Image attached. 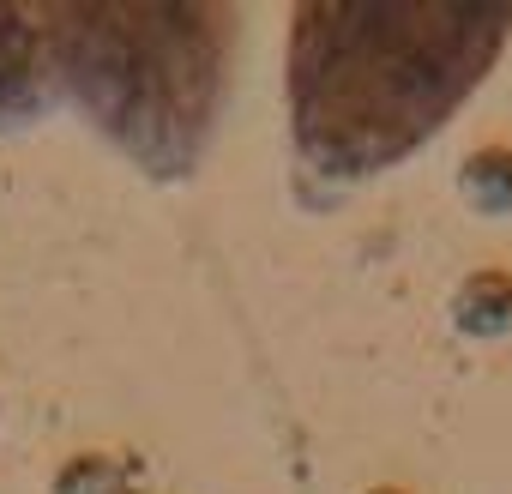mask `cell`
Listing matches in <instances>:
<instances>
[{
    "label": "cell",
    "mask_w": 512,
    "mask_h": 494,
    "mask_svg": "<svg viewBox=\"0 0 512 494\" xmlns=\"http://www.w3.org/2000/svg\"><path fill=\"white\" fill-rule=\"evenodd\" d=\"M368 494H404V488H368Z\"/></svg>",
    "instance_id": "obj_7"
},
{
    "label": "cell",
    "mask_w": 512,
    "mask_h": 494,
    "mask_svg": "<svg viewBox=\"0 0 512 494\" xmlns=\"http://www.w3.org/2000/svg\"><path fill=\"white\" fill-rule=\"evenodd\" d=\"M452 326L464 332V338H506L512 332V272H500V266H482V272H470L458 290H452Z\"/></svg>",
    "instance_id": "obj_4"
},
{
    "label": "cell",
    "mask_w": 512,
    "mask_h": 494,
    "mask_svg": "<svg viewBox=\"0 0 512 494\" xmlns=\"http://www.w3.org/2000/svg\"><path fill=\"white\" fill-rule=\"evenodd\" d=\"M55 494H121V470L103 452H79L55 470Z\"/></svg>",
    "instance_id": "obj_6"
},
{
    "label": "cell",
    "mask_w": 512,
    "mask_h": 494,
    "mask_svg": "<svg viewBox=\"0 0 512 494\" xmlns=\"http://www.w3.org/2000/svg\"><path fill=\"white\" fill-rule=\"evenodd\" d=\"M506 0H302L290 13V139L326 181H368L428 145L494 73Z\"/></svg>",
    "instance_id": "obj_1"
},
{
    "label": "cell",
    "mask_w": 512,
    "mask_h": 494,
    "mask_svg": "<svg viewBox=\"0 0 512 494\" xmlns=\"http://www.w3.org/2000/svg\"><path fill=\"white\" fill-rule=\"evenodd\" d=\"M458 193L482 217H512V145H482L458 163Z\"/></svg>",
    "instance_id": "obj_5"
},
{
    "label": "cell",
    "mask_w": 512,
    "mask_h": 494,
    "mask_svg": "<svg viewBox=\"0 0 512 494\" xmlns=\"http://www.w3.org/2000/svg\"><path fill=\"white\" fill-rule=\"evenodd\" d=\"M55 103V61L37 7H0V133L43 121Z\"/></svg>",
    "instance_id": "obj_3"
},
{
    "label": "cell",
    "mask_w": 512,
    "mask_h": 494,
    "mask_svg": "<svg viewBox=\"0 0 512 494\" xmlns=\"http://www.w3.org/2000/svg\"><path fill=\"white\" fill-rule=\"evenodd\" d=\"M55 85L157 181H187L223 115L235 7L217 0H49Z\"/></svg>",
    "instance_id": "obj_2"
}]
</instances>
